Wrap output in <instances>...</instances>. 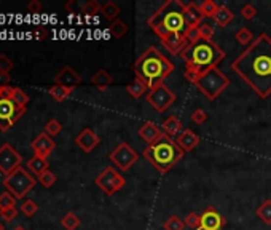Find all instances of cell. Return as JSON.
Masks as SVG:
<instances>
[{"instance_id":"cell-15","label":"cell","mask_w":271,"mask_h":230,"mask_svg":"<svg viewBox=\"0 0 271 230\" xmlns=\"http://www.w3.org/2000/svg\"><path fill=\"white\" fill-rule=\"evenodd\" d=\"M160 42L167 50V53H171L172 56H182L187 47L190 45V42L187 40L184 34H171L164 38H161Z\"/></svg>"},{"instance_id":"cell-37","label":"cell","mask_w":271,"mask_h":230,"mask_svg":"<svg viewBox=\"0 0 271 230\" xmlns=\"http://www.w3.org/2000/svg\"><path fill=\"white\" fill-rule=\"evenodd\" d=\"M185 226L191 229V230H199L201 227V214H196V213H189L187 217L184 219Z\"/></svg>"},{"instance_id":"cell-40","label":"cell","mask_w":271,"mask_h":230,"mask_svg":"<svg viewBox=\"0 0 271 230\" xmlns=\"http://www.w3.org/2000/svg\"><path fill=\"white\" fill-rule=\"evenodd\" d=\"M102 6L96 2V0H88V2H85L81 5V13H85V15H98V13H101Z\"/></svg>"},{"instance_id":"cell-19","label":"cell","mask_w":271,"mask_h":230,"mask_svg":"<svg viewBox=\"0 0 271 230\" xmlns=\"http://www.w3.org/2000/svg\"><path fill=\"white\" fill-rule=\"evenodd\" d=\"M176 143H177V145L180 147V149L187 153V152H191L193 149H195V147L199 145V143H201V138H199L196 133H193V130L187 128V130H184L176 138Z\"/></svg>"},{"instance_id":"cell-27","label":"cell","mask_w":271,"mask_h":230,"mask_svg":"<svg viewBox=\"0 0 271 230\" xmlns=\"http://www.w3.org/2000/svg\"><path fill=\"white\" fill-rule=\"evenodd\" d=\"M72 91H74L72 88H66V86H61V85H53V86H50V89H48L50 96L57 102L66 101L69 96L72 94Z\"/></svg>"},{"instance_id":"cell-14","label":"cell","mask_w":271,"mask_h":230,"mask_svg":"<svg viewBox=\"0 0 271 230\" xmlns=\"http://www.w3.org/2000/svg\"><path fill=\"white\" fill-rule=\"evenodd\" d=\"M32 150L35 152L37 157H42L45 160H48V157L51 155V152L56 149V143L53 141V138L48 136L47 133H40L38 136L30 143Z\"/></svg>"},{"instance_id":"cell-7","label":"cell","mask_w":271,"mask_h":230,"mask_svg":"<svg viewBox=\"0 0 271 230\" xmlns=\"http://www.w3.org/2000/svg\"><path fill=\"white\" fill-rule=\"evenodd\" d=\"M13 86L0 88V131H8L10 128L26 114V107L18 106L10 98Z\"/></svg>"},{"instance_id":"cell-42","label":"cell","mask_w":271,"mask_h":230,"mask_svg":"<svg viewBox=\"0 0 271 230\" xmlns=\"http://www.w3.org/2000/svg\"><path fill=\"white\" fill-rule=\"evenodd\" d=\"M15 67V64L6 55H0V72L5 75H10V70Z\"/></svg>"},{"instance_id":"cell-18","label":"cell","mask_w":271,"mask_h":230,"mask_svg":"<svg viewBox=\"0 0 271 230\" xmlns=\"http://www.w3.org/2000/svg\"><path fill=\"white\" fill-rule=\"evenodd\" d=\"M137 134H139V138L144 141V143H147V145H150L153 143H157V141L163 136L164 133H163V130H161V126H158L155 121L145 120L137 130Z\"/></svg>"},{"instance_id":"cell-17","label":"cell","mask_w":271,"mask_h":230,"mask_svg":"<svg viewBox=\"0 0 271 230\" xmlns=\"http://www.w3.org/2000/svg\"><path fill=\"white\" fill-rule=\"evenodd\" d=\"M99 143H101V138L91 130V128H85V130H81L79 133V136L75 138V144L79 145L85 153L93 152L96 147L99 145Z\"/></svg>"},{"instance_id":"cell-3","label":"cell","mask_w":271,"mask_h":230,"mask_svg":"<svg viewBox=\"0 0 271 230\" xmlns=\"http://www.w3.org/2000/svg\"><path fill=\"white\" fill-rule=\"evenodd\" d=\"M172 72L174 62L155 47H148L134 62L136 79L142 80L150 89L161 85Z\"/></svg>"},{"instance_id":"cell-47","label":"cell","mask_w":271,"mask_h":230,"mask_svg":"<svg viewBox=\"0 0 271 230\" xmlns=\"http://www.w3.org/2000/svg\"><path fill=\"white\" fill-rule=\"evenodd\" d=\"M34 35H35L37 40H43V38H47V35H48V30L45 29L43 26H37L35 30H34Z\"/></svg>"},{"instance_id":"cell-29","label":"cell","mask_w":271,"mask_h":230,"mask_svg":"<svg viewBox=\"0 0 271 230\" xmlns=\"http://www.w3.org/2000/svg\"><path fill=\"white\" fill-rule=\"evenodd\" d=\"M257 217L267 224V226H271V200H265L259 208L255 209Z\"/></svg>"},{"instance_id":"cell-1","label":"cell","mask_w":271,"mask_h":230,"mask_svg":"<svg viewBox=\"0 0 271 230\" xmlns=\"http://www.w3.org/2000/svg\"><path fill=\"white\" fill-rule=\"evenodd\" d=\"M233 72L262 99L271 94V37L260 34L231 62Z\"/></svg>"},{"instance_id":"cell-51","label":"cell","mask_w":271,"mask_h":230,"mask_svg":"<svg viewBox=\"0 0 271 230\" xmlns=\"http://www.w3.org/2000/svg\"><path fill=\"white\" fill-rule=\"evenodd\" d=\"M0 230H5V226H3L2 222H0Z\"/></svg>"},{"instance_id":"cell-24","label":"cell","mask_w":271,"mask_h":230,"mask_svg":"<svg viewBox=\"0 0 271 230\" xmlns=\"http://www.w3.org/2000/svg\"><path fill=\"white\" fill-rule=\"evenodd\" d=\"M148 91H150V88H148L142 80L136 79V77H134V80L130 83V85H126V93L134 99L142 98V96H144L145 93H148Z\"/></svg>"},{"instance_id":"cell-49","label":"cell","mask_w":271,"mask_h":230,"mask_svg":"<svg viewBox=\"0 0 271 230\" xmlns=\"http://www.w3.org/2000/svg\"><path fill=\"white\" fill-rule=\"evenodd\" d=\"M10 82H11V77L10 75H5V74L0 72V88H2V86H8Z\"/></svg>"},{"instance_id":"cell-43","label":"cell","mask_w":271,"mask_h":230,"mask_svg":"<svg viewBox=\"0 0 271 230\" xmlns=\"http://www.w3.org/2000/svg\"><path fill=\"white\" fill-rule=\"evenodd\" d=\"M190 120L196 125H203L206 120H208V114H206L203 109H195L190 115Z\"/></svg>"},{"instance_id":"cell-30","label":"cell","mask_w":271,"mask_h":230,"mask_svg":"<svg viewBox=\"0 0 271 230\" xmlns=\"http://www.w3.org/2000/svg\"><path fill=\"white\" fill-rule=\"evenodd\" d=\"M185 227H187L185 222L180 219L179 216H176V214L169 216L164 221V224H163V229L164 230H185Z\"/></svg>"},{"instance_id":"cell-48","label":"cell","mask_w":271,"mask_h":230,"mask_svg":"<svg viewBox=\"0 0 271 230\" xmlns=\"http://www.w3.org/2000/svg\"><path fill=\"white\" fill-rule=\"evenodd\" d=\"M27 10L30 13H40L42 11V3L38 0H32V2L27 3Z\"/></svg>"},{"instance_id":"cell-28","label":"cell","mask_w":271,"mask_h":230,"mask_svg":"<svg viewBox=\"0 0 271 230\" xmlns=\"http://www.w3.org/2000/svg\"><path fill=\"white\" fill-rule=\"evenodd\" d=\"M80 224H81L80 217L77 216L74 211H69V213L61 219V226L66 230H77L80 227Z\"/></svg>"},{"instance_id":"cell-22","label":"cell","mask_w":271,"mask_h":230,"mask_svg":"<svg viewBox=\"0 0 271 230\" xmlns=\"http://www.w3.org/2000/svg\"><path fill=\"white\" fill-rule=\"evenodd\" d=\"M212 19H214V23L218 28H227V26L231 24V21L235 19V13L231 11L227 5H218V10Z\"/></svg>"},{"instance_id":"cell-45","label":"cell","mask_w":271,"mask_h":230,"mask_svg":"<svg viewBox=\"0 0 271 230\" xmlns=\"http://www.w3.org/2000/svg\"><path fill=\"white\" fill-rule=\"evenodd\" d=\"M18 216V209L16 208H11V209H2L0 211V217L5 221V222H11L15 221Z\"/></svg>"},{"instance_id":"cell-11","label":"cell","mask_w":271,"mask_h":230,"mask_svg":"<svg viewBox=\"0 0 271 230\" xmlns=\"http://www.w3.org/2000/svg\"><path fill=\"white\" fill-rule=\"evenodd\" d=\"M108 160L117 166V170L125 172V171H130L131 166L139 160V153L128 143H120L108 153Z\"/></svg>"},{"instance_id":"cell-6","label":"cell","mask_w":271,"mask_h":230,"mask_svg":"<svg viewBox=\"0 0 271 230\" xmlns=\"http://www.w3.org/2000/svg\"><path fill=\"white\" fill-rule=\"evenodd\" d=\"M230 85V79L218 67H214L199 75V79L195 82V86L201 91L209 101L217 99Z\"/></svg>"},{"instance_id":"cell-12","label":"cell","mask_w":271,"mask_h":230,"mask_svg":"<svg viewBox=\"0 0 271 230\" xmlns=\"http://www.w3.org/2000/svg\"><path fill=\"white\" fill-rule=\"evenodd\" d=\"M21 153H18L10 144H3L0 147V172H3L5 177L10 176L18 168H21Z\"/></svg>"},{"instance_id":"cell-9","label":"cell","mask_w":271,"mask_h":230,"mask_svg":"<svg viewBox=\"0 0 271 230\" xmlns=\"http://www.w3.org/2000/svg\"><path fill=\"white\" fill-rule=\"evenodd\" d=\"M94 184L98 185L107 197H112L125 187L126 179L121 176L113 166H107V168H104V171H101L98 177L94 179Z\"/></svg>"},{"instance_id":"cell-23","label":"cell","mask_w":271,"mask_h":230,"mask_svg":"<svg viewBox=\"0 0 271 230\" xmlns=\"http://www.w3.org/2000/svg\"><path fill=\"white\" fill-rule=\"evenodd\" d=\"M113 83V79L112 75L107 72L106 69H99L98 72H96L93 77H91V85H94L98 89H101V91H104V89H107L108 86H110Z\"/></svg>"},{"instance_id":"cell-41","label":"cell","mask_w":271,"mask_h":230,"mask_svg":"<svg viewBox=\"0 0 271 230\" xmlns=\"http://www.w3.org/2000/svg\"><path fill=\"white\" fill-rule=\"evenodd\" d=\"M38 211V204L34 201V200H26L23 204H21V213L26 214L27 217L34 216L35 213Z\"/></svg>"},{"instance_id":"cell-2","label":"cell","mask_w":271,"mask_h":230,"mask_svg":"<svg viewBox=\"0 0 271 230\" xmlns=\"http://www.w3.org/2000/svg\"><path fill=\"white\" fill-rule=\"evenodd\" d=\"M182 59L185 61L184 77L195 85L199 75L214 67H218V64L225 59V51L214 40L199 38L187 47V50L182 53Z\"/></svg>"},{"instance_id":"cell-5","label":"cell","mask_w":271,"mask_h":230,"mask_svg":"<svg viewBox=\"0 0 271 230\" xmlns=\"http://www.w3.org/2000/svg\"><path fill=\"white\" fill-rule=\"evenodd\" d=\"M184 155H185V152L177 145L176 139L169 138L167 134H163L157 143L147 145L145 150L142 152V157H144L160 174L169 172L174 166L184 158Z\"/></svg>"},{"instance_id":"cell-20","label":"cell","mask_w":271,"mask_h":230,"mask_svg":"<svg viewBox=\"0 0 271 230\" xmlns=\"http://www.w3.org/2000/svg\"><path fill=\"white\" fill-rule=\"evenodd\" d=\"M184 18L187 23V28H198L199 24L204 21V16L201 10H199V5H196L195 2H189L184 6Z\"/></svg>"},{"instance_id":"cell-38","label":"cell","mask_w":271,"mask_h":230,"mask_svg":"<svg viewBox=\"0 0 271 230\" xmlns=\"http://www.w3.org/2000/svg\"><path fill=\"white\" fill-rule=\"evenodd\" d=\"M15 204H16V198L13 197L10 192H3V194H0V211L15 208Z\"/></svg>"},{"instance_id":"cell-32","label":"cell","mask_w":271,"mask_h":230,"mask_svg":"<svg viewBox=\"0 0 271 230\" xmlns=\"http://www.w3.org/2000/svg\"><path fill=\"white\" fill-rule=\"evenodd\" d=\"M108 30H110L112 37H115V38H121V37L126 35L128 26H126L125 21H121V19H117V21H113V23L110 24V28H108Z\"/></svg>"},{"instance_id":"cell-13","label":"cell","mask_w":271,"mask_h":230,"mask_svg":"<svg viewBox=\"0 0 271 230\" xmlns=\"http://www.w3.org/2000/svg\"><path fill=\"white\" fill-rule=\"evenodd\" d=\"M225 224H227V219L214 206H208L201 214V227H199V230H223Z\"/></svg>"},{"instance_id":"cell-36","label":"cell","mask_w":271,"mask_h":230,"mask_svg":"<svg viewBox=\"0 0 271 230\" xmlns=\"http://www.w3.org/2000/svg\"><path fill=\"white\" fill-rule=\"evenodd\" d=\"M56 174L54 172H51L50 170L48 171H45V172H42L40 176L37 177V181L40 182L43 187H47V189H50V187H53V185L56 184Z\"/></svg>"},{"instance_id":"cell-46","label":"cell","mask_w":271,"mask_h":230,"mask_svg":"<svg viewBox=\"0 0 271 230\" xmlns=\"http://www.w3.org/2000/svg\"><path fill=\"white\" fill-rule=\"evenodd\" d=\"M185 38L189 40L190 43H193V42H196V40H199V30H198V28H190V29H187V32H185Z\"/></svg>"},{"instance_id":"cell-21","label":"cell","mask_w":271,"mask_h":230,"mask_svg":"<svg viewBox=\"0 0 271 230\" xmlns=\"http://www.w3.org/2000/svg\"><path fill=\"white\" fill-rule=\"evenodd\" d=\"M182 121H180L176 115H171V117H167L163 123H161V130H163L164 134H167L169 138L176 139V136L180 134V130H182Z\"/></svg>"},{"instance_id":"cell-4","label":"cell","mask_w":271,"mask_h":230,"mask_svg":"<svg viewBox=\"0 0 271 230\" xmlns=\"http://www.w3.org/2000/svg\"><path fill=\"white\" fill-rule=\"evenodd\" d=\"M185 3L180 0H166L158 10L147 19V24L158 35V38H164L171 34H185L187 23L184 18Z\"/></svg>"},{"instance_id":"cell-33","label":"cell","mask_w":271,"mask_h":230,"mask_svg":"<svg viewBox=\"0 0 271 230\" xmlns=\"http://www.w3.org/2000/svg\"><path fill=\"white\" fill-rule=\"evenodd\" d=\"M235 38H236L238 43L247 45V47L255 40V38H254V34H252V32H250V29H247V28H241V29L235 34Z\"/></svg>"},{"instance_id":"cell-34","label":"cell","mask_w":271,"mask_h":230,"mask_svg":"<svg viewBox=\"0 0 271 230\" xmlns=\"http://www.w3.org/2000/svg\"><path fill=\"white\" fill-rule=\"evenodd\" d=\"M10 98L15 101L18 106H21V107H26V106H27V102H29V96L26 94L21 88H18V86H13Z\"/></svg>"},{"instance_id":"cell-50","label":"cell","mask_w":271,"mask_h":230,"mask_svg":"<svg viewBox=\"0 0 271 230\" xmlns=\"http://www.w3.org/2000/svg\"><path fill=\"white\" fill-rule=\"evenodd\" d=\"M13 230H26V229H24V227H21V226H18V227H15Z\"/></svg>"},{"instance_id":"cell-39","label":"cell","mask_w":271,"mask_h":230,"mask_svg":"<svg viewBox=\"0 0 271 230\" xmlns=\"http://www.w3.org/2000/svg\"><path fill=\"white\" fill-rule=\"evenodd\" d=\"M198 30H199V37L201 38H206V40H212V37H214V26L211 23H206L203 21L201 24L198 26Z\"/></svg>"},{"instance_id":"cell-16","label":"cell","mask_w":271,"mask_h":230,"mask_svg":"<svg viewBox=\"0 0 271 230\" xmlns=\"http://www.w3.org/2000/svg\"><path fill=\"white\" fill-rule=\"evenodd\" d=\"M80 83H81V75L70 66L62 67L59 72H57V75L54 77V85H61V86H66V88L75 89Z\"/></svg>"},{"instance_id":"cell-44","label":"cell","mask_w":271,"mask_h":230,"mask_svg":"<svg viewBox=\"0 0 271 230\" xmlns=\"http://www.w3.org/2000/svg\"><path fill=\"white\" fill-rule=\"evenodd\" d=\"M257 16V10L252 3H246L241 8V18H244L246 21H250V19H254Z\"/></svg>"},{"instance_id":"cell-35","label":"cell","mask_w":271,"mask_h":230,"mask_svg":"<svg viewBox=\"0 0 271 230\" xmlns=\"http://www.w3.org/2000/svg\"><path fill=\"white\" fill-rule=\"evenodd\" d=\"M62 131V125H61V121L57 120V118H51L47 125H45V133L48 134V136H57Z\"/></svg>"},{"instance_id":"cell-26","label":"cell","mask_w":271,"mask_h":230,"mask_svg":"<svg viewBox=\"0 0 271 230\" xmlns=\"http://www.w3.org/2000/svg\"><path fill=\"white\" fill-rule=\"evenodd\" d=\"M120 11H121L120 6L115 3L113 0H108V2H106L104 5H102V10H101V13L104 15V18L107 19V21H110V23L117 21Z\"/></svg>"},{"instance_id":"cell-25","label":"cell","mask_w":271,"mask_h":230,"mask_svg":"<svg viewBox=\"0 0 271 230\" xmlns=\"http://www.w3.org/2000/svg\"><path fill=\"white\" fill-rule=\"evenodd\" d=\"M48 166H50L48 160H45V158H42V157H37V155H34L32 158H29V162H27V168H29V171L34 172V174H35L37 177L40 176L42 172L48 171Z\"/></svg>"},{"instance_id":"cell-10","label":"cell","mask_w":271,"mask_h":230,"mask_svg":"<svg viewBox=\"0 0 271 230\" xmlns=\"http://www.w3.org/2000/svg\"><path fill=\"white\" fill-rule=\"evenodd\" d=\"M145 99L153 111H157L158 114H163L176 102V93L171 88H167L164 83H161V85H157L147 93Z\"/></svg>"},{"instance_id":"cell-8","label":"cell","mask_w":271,"mask_h":230,"mask_svg":"<svg viewBox=\"0 0 271 230\" xmlns=\"http://www.w3.org/2000/svg\"><path fill=\"white\" fill-rule=\"evenodd\" d=\"M2 184L16 200H21V198H24L35 187L37 179H34V176L21 166V168H18L16 171H13L10 176H6L2 181Z\"/></svg>"},{"instance_id":"cell-31","label":"cell","mask_w":271,"mask_h":230,"mask_svg":"<svg viewBox=\"0 0 271 230\" xmlns=\"http://www.w3.org/2000/svg\"><path fill=\"white\" fill-rule=\"evenodd\" d=\"M199 10H201L204 18H214L217 10H218V5L214 2V0H204V2L199 3Z\"/></svg>"}]
</instances>
